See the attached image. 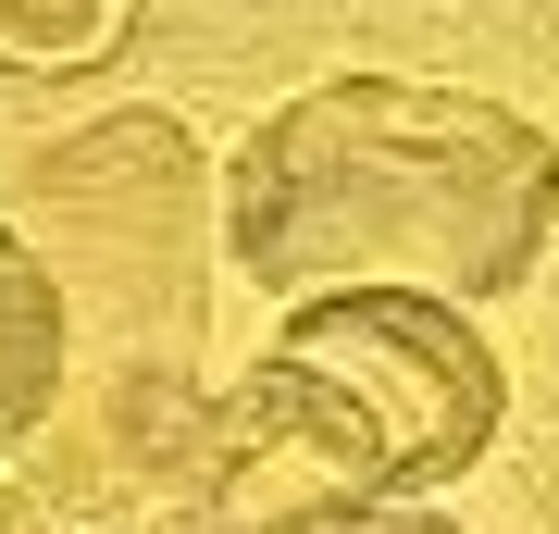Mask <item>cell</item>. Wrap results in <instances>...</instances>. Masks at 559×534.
<instances>
[{
    "instance_id": "obj_1",
    "label": "cell",
    "mask_w": 559,
    "mask_h": 534,
    "mask_svg": "<svg viewBox=\"0 0 559 534\" xmlns=\"http://www.w3.org/2000/svg\"><path fill=\"white\" fill-rule=\"evenodd\" d=\"M559 138L535 112L436 75L286 87L224 162V261L286 298H436L485 311L547 261Z\"/></svg>"
},
{
    "instance_id": "obj_2",
    "label": "cell",
    "mask_w": 559,
    "mask_h": 534,
    "mask_svg": "<svg viewBox=\"0 0 559 534\" xmlns=\"http://www.w3.org/2000/svg\"><path fill=\"white\" fill-rule=\"evenodd\" d=\"M13 224L50 261L75 373L62 423L38 436V485L75 534H162L187 497L212 385H200V323H212V162L187 150L175 112L124 99L25 150Z\"/></svg>"
},
{
    "instance_id": "obj_3",
    "label": "cell",
    "mask_w": 559,
    "mask_h": 534,
    "mask_svg": "<svg viewBox=\"0 0 559 534\" xmlns=\"http://www.w3.org/2000/svg\"><path fill=\"white\" fill-rule=\"evenodd\" d=\"M399 497H436L423 448L336 373V360L274 336L212 397L187 497L162 510V534H373Z\"/></svg>"
},
{
    "instance_id": "obj_4",
    "label": "cell",
    "mask_w": 559,
    "mask_h": 534,
    "mask_svg": "<svg viewBox=\"0 0 559 534\" xmlns=\"http://www.w3.org/2000/svg\"><path fill=\"white\" fill-rule=\"evenodd\" d=\"M62 373H75L62 286H50V261L25 249V224H0V473L38 460V436L62 423Z\"/></svg>"
},
{
    "instance_id": "obj_5",
    "label": "cell",
    "mask_w": 559,
    "mask_h": 534,
    "mask_svg": "<svg viewBox=\"0 0 559 534\" xmlns=\"http://www.w3.org/2000/svg\"><path fill=\"white\" fill-rule=\"evenodd\" d=\"M138 38V0H0V75H100Z\"/></svg>"
},
{
    "instance_id": "obj_6",
    "label": "cell",
    "mask_w": 559,
    "mask_h": 534,
    "mask_svg": "<svg viewBox=\"0 0 559 534\" xmlns=\"http://www.w3.org/2000/svg\"><path fill=\"white\" fill-rule=\"evenodd\" d=\"M0 534H75V522H62L38 485H13V473H0Z\"/></svg>"
},
{
    "instance_id": "obj_7",
    "label": "cell",
    "mask_w": 559,
    "mask_h": 534,
    "mask_svg": "<svg viewBox=\"0 0 559 534\" xmlns=\"http://www.w3.org/2000/svg\"><path fill=\"white\" fill-rule=\"evenodd\" d=\"M373 534H460V522H423V510H411V522H399V510H385V522H373Z\"/></svg>"
}]
</instances>
